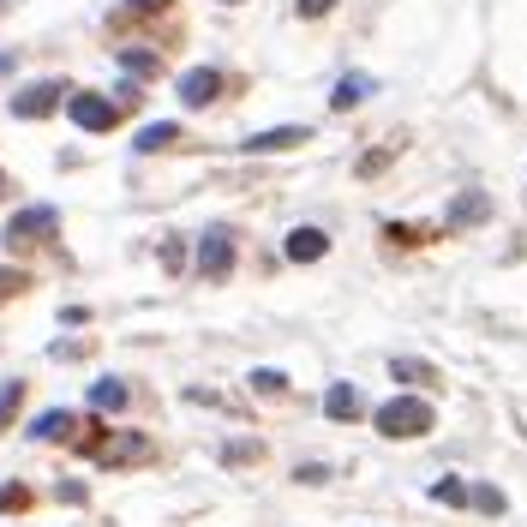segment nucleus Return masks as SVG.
<instances>
[{
	"label": "nucleus",
	"mask_w": 527,
	"mask_h": 527,
	"mask_svg": "<svg viewBox=\"0 0 527 527\" xmlns=\"http://www.w3.org/2000/svg\"><path fill=\"white\" fill-rule=\"evenodd\" d=\"M432 426H438V414H432V402H420V396H390V402L372 414V432H378V438H390V444L426 438Z\"/></svg>",
	"instance_id": "1"
},
{
	"label": "nucleus",
	"mask_w": 527,
	"mask_h": 527,
	"mask_svg": "<svg viewBox=\"0 0 527 527\" xmlns=\"http://www.w3.org/2000/svg\"><path fill=\"white\" fill-rule=\"evenodd\" d=\"M66 114L78 132H114L120 126V102H108L102 90H72L66 96Z\"/></svg>",
	"instance_id": "2"
},
{
	"label": "nucleus",
	"mask_w": 527,
	"mask_h": 527,
	"mask_svg": "<svg viewBox=\"0 0 527 527\" xmlns=\"http://www.w3.org/2000/svg\"><path fill=\"white\" fill-rule=\"evenodd\" d=\"M60 228V210L54 204H30V210H12L6 216V246H36Z\"/></svg>",
	"instance_id": "3"
},
{
	"label": "nucleus",
	"mask_w": 527,
	"mask_h": 527,
	"mask_svg": "<svg viewBox=\"0 0 527 527\" xmlns=\"http://www.w3.org/2000/svg\"><path fill=\"white\" fill-rule=\"evenodd\" d=\"M66 96H72V90H66L60 78H36V84H24V90L12 96V114H18V120H48Z\"/></svg>",
	"instance_id": "4"
},
{
	"label": "nucleus",
	"mask_w": 527,
	"mask_h": 527,
	"mask_svg": "<svg viewBox=\"0 0 527 527\" xmlns=\"http://www.w3.org/2000/svg\"><path fill=\"white\" fill-rule=\"evenodd\" d=\"M228 270H234V234H228V228L198 234V276H204V282H222Z\"/></svg>",
	"instance_id": "5"
},
{
	"label": "nucleus",
	"mask_w": 527,
	"mask_h": 527,
	"mask_svg": "<svg viewBox=\"0 0 527 527\" xmlns=\"http://www.w3.org/2000/svg\"><path fill=\"white\" fill-rule=\"evenodd\" d=\"M222 96V72L216 66H192V72H180V102L186 108H210Z\"/></svg>",
	"instance_id": "6"
},
{
	"label": "nucleus",
	"mask_w": 527,
	"mask_h": 527,
	"mask_svg": "<svg viewBox=\"0 0 527 527\" xmlns=\"http://www.w3.org/2000/svg\"><path fill=\"white\" fill-rule=\"evenodd\" d=\"M282 252H288V264H318V258L330 252V234H324V228H312V222H300V228H288Z\"/></svg>",
	"instance_id": "7"
},
{
	"label": "nucleus",
	"mask_w": 527,
	"mask_h": 527,
	"mask_svg": "<svg viewBox=\"0 0 527 527\" xmlns=\"http://www.w3.org/2000/svg\"><path fill=\"white\" fill-rule=\"evenodd\" d=\"M306 138H312L306 126H270V132H252L240 150H246V156H276V150H294V144H306Z\"/></svg>",
	"instance_id": "8"
},
{
	"label": "nucleus",
	"mask_w": 527,
	"mask_h": 527,
	"mask_svg": "<svg viewBox=\"0 0 527 527\" xmlns=\"http://www.w3.org/2000/svg\"><path fill=\"white\" fill-rule=\"evenodd\" d=\"M96 456H102V468H126V462H144V456H150V438H138V432H126V438H114V444H102Z\"/></svg>",
	"instance_id": "9"
},
{
	"label": "nucleus",
	"mask_w": 527,
	"mask_h": 527,
	"mask_svg": "<svg viewBox=\"0 0 527 527\" xmlns=\"http://www.w3.org/2000/svg\"><path fill=\"white\" fill-rule=\"evenodd\" d=\"M366 96H372V72H348V78L330 90V108H336V114H348V108H360Z\"/></svg>",
	"instance_id": "10"
},
{
	"label": "nucleus",
	"mask_w": 527,
	"mask_h": 527,
	"mask_svg": "<svg viewBox=\"0 0 527 527\" xmlns=\"http://www.w3.org/2000/svg\"><path fill=\"white\" fill-rule=\"evenodd\" d=\"M126 402H132L126 378H96V384H90V408H96V414H120Z\"/></svg>",
	"instance_id": "11"
},
{
	"label": "nucleus",
	"mask_w": 527,
	"mask_h": 527,
	"mask_svg": "<svg viewBox=\"0 0 527 527\" xmlns=\"http://www.w3.org/2000/svg\"><path fill=\"white\" fill-rule=\"evenodd\" d=\"M168 144H180V120H156V126H144V132L132 138L138 156H156V150H168Z\"/></svg>",
	"instance_id": "12"
},
{
	"label": "nucleus",
	"mask_w": 527,
	"mask_h": 527,
	"mask_svg": "<svg viewBox=\"0 0 527 527\" xmlns=\"http://www.w3.org/2000/svg\"><path fill=\"white\" fill-rule=\"evenodd\" d=\"M360 408H366V402H360L354 384H330V390H324V414H330V420H360Z\"/></svg>",
	"instance_id": "13"
},
{
	"label": "nucleus",
	"mask_w": 527,
	"mask_h": 527,
	"mask_svg": "<svg viewBox=\"0 0 527 527\" xmlns=\"http://www.w3.org/2000/svg\"><path fill=\"white\" fill-rule=\"evenodd\" d=\"M72 426H78V420H72L66 408H48V414H36V420H30V438H42V444H60V438H72Z\"/></svg>",
	"instance_id": "14"
},
{
	"label": "nucleus",
	"mask_w": 527,
	"mask_h": 527,
	"mask_svg": "<svg viewBox=\"0 0 527 527\" xmlns=\"http://www.w3.org/2000/svg\"><path fill=\"white\" fill-rule=\"evenodd\" d=\"M486 216H492V198H486V192H462V198L450 204V222H456V228H462V222H486Z\"/></svg>",
	"instance_id": "15"
},
{
	"label": "nucleus",
	"mask_w": 527,
	"mask_h": 527,
	"mask_svg": "<svg viewBox=\"0 0 527 527\" xmlns=\"http://www.w3.org/2000/svg\"><path fill=\"white\" fill-rule=\"evenodd\" d=\"M120 72H126V78H156L162 60H156L150 48H120Z\"/></svg>",
	"instance_id": "16"
},
{
	"label": "nucleus",
	"mask_w": 527,
	"mask_h": 527,
	"mask_svg": "<svg viewBox=\"0 0 527 527\" xmlns=\"http://www.w3.org/2000/svg\"><path fill=\"white\" fill-rule=\"evenodd\" d=\"M468 492H474V486H468L462 474H444V480L432 486V498H438V504H450V510H468Z\"/></svg>",
	"instance_id": "17"
},
{
	"label": "nucleus",
	"mask_w": 527,
	"mask_h": 527,
	"mask_svg": "<svg viewBox=\"0 0 527 527\" xmlns=\"http://www.w3.org/2000/svg\"><path fill=\"white\" fill-rule=\"evenodd\" d=\"M390 378H402V384H432L438 372H432L426 360H408V354H402V360H390Z\"/></svg>",
	"instance_id": "18"
},
{
	"label": "nucleus",
	"mask_w": 527,
	"mask_h": 527,
	"mask_svg": "<svg viewBox=\"0 0 527 527\" xmlns=\"http://www.w3.org/2000/svg\"><path fill=\"white\" fill-rule=\"evenodd\" d=\"M18 408H24V378H12V384H0V432L18 420Z\"/></svg>",
	"instance_id": "19"
},
{
	"label": "nucleus",
	"mask_w": 527,
	"mask_h": 527,
	"mask_svg": "<svg viewBox=\"0 0 527 527\" xmlns=\"http://www.w3.org/2000/svg\"><path fill=\"white\" fill-rule=\"evenodd\" d=\"M468 504H474V510H480V516H504V510H510V504H504V492H498V486H474V492H468Z\"/></svg>",
	"instance_id": "20"
},
{
	"label": "nucleus",
	"mask_w": 527,
	"mask_h": 527,
	"mask_svg": "<svg viewBox=\"0 0 527 527\" xmlns=\"http://www.w3.org/2000/svg\"><path fill=\"white\" fill-rule=\"evenodd\" d=\"M252 390H258V396H282V390H288V378H282L276 366H258V372H252Z\"/></svg>",
	"instance_id": "21"
},
{
	"label": "nucleus",
	"mask_w": 527,
	"mask_h": 527,
	"mask_svg": "<svg viewBox=\"0 0 527 527\" xmlns=\"http://www.w3.org/2000/svg\"><path fill=\"white\" fill-rule=\"evenodd\" d=\"M18 288H30V276H24V270H12V264H0V300H12Z\"/></svg>",
	"instance_id": "22"
},
{
	"label": "nucleus",
	"mask_w": 527,
	"mask_h": 527,
	"mask_svg": "<svg viewBox=\"0 0 527 527\" xmlns=\"http://www.w3.org/2000/svg\"><path fill=\"white\" fill-rule=\"evenodd\" d=\"M30 504V486H0V516L6 510H24Z\"/></svg>",
	"instance_id": "23"
},
{
	"label": "nucleus",
	"mask_w": 527,
	"mask_h": 527,
	"mask_svg": "<svg viewBox=\"0 0 527 527\" xmlns=\"http://www.w3.org/2000/svg\"><path fill=\"white\" fill-rule=\"evenodd\" d=\"M264 456V444H228L222 450V462H258Z\"/></svg>",
	"instance_id": "24"
},
{
	"label": "nucleus",
	"mask_w": 527,
	"mask_h": 527,
	"mask_svg": "<svg viewBox=\"0 0 527 527\" xmlns=\"http://www.w3.org/2000/svg\"><path fill=\"white\" fill-rule=\"evenodd\" d=\"M294 480H300V486H324V480H330V468H318V462H306V468H300Z\"/></svg>",
	"instance_id": "25"
},
{
	"label": "nucleus",
	"mask_w": 527,
	"mask_h": 527,
	"mask_svg": "<svg viewBox=\"0 0 527 527\" xmlns=\"http://www.w3.org/2000/svg\"><path fill=\"white\" fill-rule=\"evenodd\" d=\"M330 6H336V0H294V12H300V18H324Z\"/></svg>",
	"instance_id": "26"
},
{
	"label": "nucleus",
	"mask_w": 527,
	"mask_h": 527,
	"mask_svg": "<svg viewBox=\"0 0 527 527\" xmlns=\"http://www.w3.org/2000/svg\"><path fill=\"white\" fill-rule=\"evenodd\" d=\"M84 498H90V492H84L78 480H66V486H60V504H84Z\"/></svg>",
	"instance_id": "27"
},
{
	"label": "nucleus",
	"mask_w": 527,
	"mask_h": 527,
	"mask_svg": "<svg viewBox=\"0 0 527 527\" xmlns=\"http://www.w3.org/2000/svg\"><path fill=\"white\" fill-rule=\"evenodd\" d=\"M162 6H168V0H126V12H138V18H144V12H162Z\"/></svg>",
	"instance_id": "28"
},
{
	"label": "nucleus",
	"mask_w": 527,
	"mask_h": 527,
	"mask_svg": "<svg viewBox=\"0 0 527 527\" xmlns=\"http://www.w3.org/2000/svg\"><path fill=\"white\" fill-rule=\"evenodd\" d=\"M6 72H12V54H0V78H6Z\"/></svg>",
	"instance_id": "29"
},
{
	"label": "nucleus",
	"mask_w": 527,
	"mask_h": 527,
	"mask_svg": "<svg viewBox=\"0 0 527 527\" xmlns=\"http://www.w3.org/2000/svg\"><path fill=\"white\" fill-rule=\"evenodd\" d=\"M0 198H6V174H0Z\"/></svg>",
	"instance_id": "30"
},
{
	"label": "nucleus",
	"mask_w": 527,
	"mask_h": 527,
	"mask_svg": "<svg viewBox=\"0 0 527 527\" xmlns=\"http://www.w3.org/2000/svg\"><path fill=\"white\" fill-rule=\"evenodd\" d=\"M222 6H240V0H222Z\"/></svg>",
	"instance_id": "31"
},
{
	"label": "nucleus",
	"mask_w": 527,
	"mask_h": 527,
	"mask_svg": "<svg viewBox=\"0 0 527 527\" xmlns=\"http://www.w3.org/2000/svg\"><path fill=\"white\" fill-rule=\"evenodd\" d=\"M0 6H6V0H0Z\"/></svg>",
	"instance_id": "32"
}]
</instances>
